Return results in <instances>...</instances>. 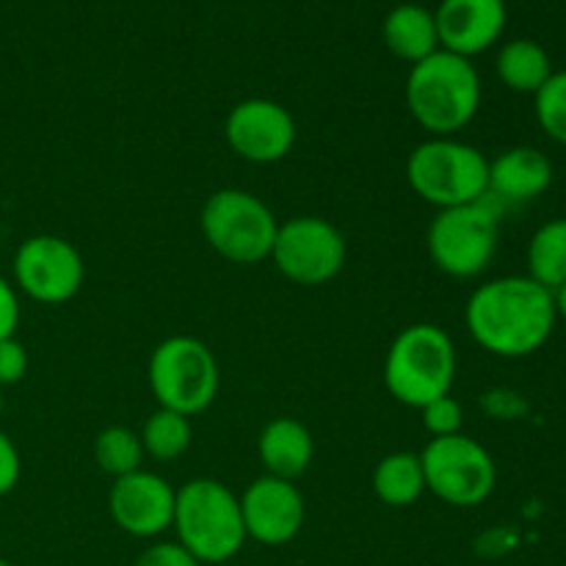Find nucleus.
I'll return each instance as SVG.
<instances>
[{
    "instance_id": "f257e3e1",
    "label": "nucleus",
    "mask_w": 566,
    "mask_h": 566,
    "mask_svg": "<svg viewBox=\"0 0 566 566\" xmlns=\"http://www.w3.org/2000/svg\"><path fill=\"white\" fill-rule=\"evenodd\" d=\"M556 298L531 276H501L475 287L464 307L470 337L495 357H528L556 329Z\"/></svg>"
},
{
    "instance_id": "f03ea898",
    "label": "nucleus",
    "mask_w": 566,
    "mask_h": 566,
    "mask_svg": "<svg viewBox=\"0 0 566 566\" xmlns=\"http://www.w3.org/2000/svg\"><path fill=\"white\" fill-rule=\"evenodd\" d=\"M481 105V77L473 61L448 50L412 64L407 108L431 138H451L473 122Z\"/></svg>"
},
{
    "instance_id": "7ed1b4c3",
    "label": "nucleus",
    "mask_w": 566,
    "mask_h": 566,
    "mask_svg": "<svg viewBox=\"0 0 566 566\" xmlns=\"http://www.w3.org/2000/svg\"><path fill=\"white\" fill-rule=\"evenodd\" d=\"M171 528L199 564H224L247 545L241 501L216 479H193L177 490Z\"/></svg>"
},
{
    "instance_id": "20e7f679",
    "label": "nucleus",
    "mask_w": 566,
    "mask_h": 566,
    "mask_svg": "<svg viewBox=\"0 0 566 566\" xmlns=\"http://www.w3.org/2000/svg\"><path fill=\"white\" fill-rule=\"evenodd\" d=\"M457 348L437 324H412L396 335L385 357V387L398 403L423 409L457 381Z\"/></svg>"
},
{
    "instance_id": "39448f33",
    "label": "nucleus",
    "mask_w": 566,
    "mask_h": 566,
    "mask_svg": "<svg viewBox=\"0 0 566 566\" xmlns=\"http://www.w3.org/2000/svg\"><path fill=\"white\" fill-rule=\"evenodd\" d=\"M409 188L423 202L448 210L479 202L490 193V160L473 144L457 138H429L407 160Z\"/></svg>"
},
{
    "instance_id": "423d86ee",
    "label": "nucleus",
    "mask_w": 566,
    "mask_h": 566,
    "mask_svg": "<svg viewBox=\"0 0 566 566\" xmlns=\"http://www.w3.org/2000/svg\"><path fill=\"white\" fill-rule=\"evenodd\" d=\"M147 381L160 409L186 418L205 412L219 396V363L202 340L191 335L166 337L153 352Z\"/></svg>"
},
{
    "instance_id": "0eeeda50",
    "label": "nucleus",
    "mask_w": 566,
    "mask_h": 566,
    "mask_svg": "<svg viewBox=\"0 0 566 566\" xmlns=\"http://www.w3.org/2000/svg\"><path fill=\"white\" fill-rule=\"evenodd\" d=\"M280 221L269 205L241 188L210 193L202 208V235L216 254L238 265L271 258Z\"/></svg>"
},
{
    "instance_id": "6e6552de",
    "label": "nucleus",
    "mask_w": 566,
    "mask_h": 566,
    "mask_svg": "<svg viewBox=\"0 0 566 566\" xmlns=\"http://www.w3.org/2000/svg\"><path fill=\"white\" fill-rule=\"evenodd\" d=\"M497 208L490 199L440 210L429 224L426 247L442 274L453 280H473L492 263L497 249Z\"/></svg>"
},
{
    "instance_id": "1a4fd4ad",
    "label": "nucleus",
    "mask_w": 566,
    "mask_h": 566,
    "mask_svg": "<svg viewBox=\"0 0 566 566\" xmlns=\"http://www.w3.org/2000/svg\"><path fill=\"white\" fill-rule=\"evenodd\" d=\"M426 475V492L448 506H481L492 495L497 468L492 453L473 437H434L420 453Z\"/></svg>"
},
{
    "instance_id": "9d476101",
    "label": "nucleus",
    "mask_w": 566,
    "mask_h": 566,
    "mask_svg": "<svg viewBox=\"0 0 566 566\" xmlns=\"http://www.w3.org/2000/svg\"><path fill=\"white\" fill-rule=\"evenodd\" d=\"M348 258L343 232L321 216H293L280 224L271 260L285 280L318 287L335 280Z\"/></svg>"
},
{
    "instance_id": "9b49d317",
    "label": "nucleus",
    "mask_w": 566,
    "mask_h": 566,
    "mask_svg": "<svg viewBox=\"0 0 566 566\" xmlns=\"http://www.w3.org/2000/svg\"><path fill=\"white\" fill-rule=\"evenodd\" d=\"M14 285L39 304H64L77 296L86 276L81 252L59 235H33L14 254Z\"/></svg>"
},
{
    "instance_id": "f8f14e48",
    "label": "nucleus",
    "mask_w": 566,
    "mask_h": 566,
    "mask_svg": "<svg viewBox=\"0 0 566 566\" xmlns=\"http://www.w3.org/2000/svg\"><path fill=\"white\" fill-rule=\"evenodd\" d=\"M224 138L232 153L249 164H276L296 144V122L282 103L252 97L227 114Z\"/></svg>"
},
{
    "instance_id": "ddd939ff",
    "label": "nucleus",
    "mask_w": 566,
    "mask_h": 566,
    "mask_svg": "<svg viewBox=\"0 0 566 566\" xmlns=\"http://www.w3.org/2000/svg\"><path fill=\"white\" fill-rule=\"evenodd\" d=\"M238 501H241L247 539L280 547L296 539L298 531L304 528L307 509H304V495L293 481L260 475Z\"/></svg>"
},
{
    "instance_id": "4468645a",
    "label": "nucleus",
    "mask_w": 566,
    "mask_h": 566,
    "mask_svg": "<svg viewBox=\"0 0 566 566\" xmlns=\"http://www.w3.org/2000/svg\"><path fill=\"white\" fill-rule=\"evenodd\" d=\"M177 490L158 473L136 470L114 479L108 492V509L114 523L136 539H155L175 523Z\"/></svg>"
},
{
    "instance_id": "2eb2a0df",
    "label": "nucleus",
    "mask_w": 566,
    "mask_h": 566,
    "mask_svg": "<svg viewBox=\"0 0 566 566\" xmlns=\"http://www.w3.org/2000/svg\"><path fill=\"white\" fill-rule=\"evenodd\" d=\"M440 50L462 59L484 53L506 28V0H442L434 14Z\"/></svg>"
},
{
    "instance_id": "dca6fc26",
    "label": "nucleus",
    "mask_w": 566,
    "mask_h": 566,
    "mask_svg": "<svg viewBox=\"0 0 566 566\" xmlns=\"http://www.w3.org/2000/svg\"><path fill=\"white\" fill-rule=\"evenodd\" d=\"M553 182V164L542 149L512 147L490 160V193L503 202H531Z\"/></svg>"
},
{
    "instance_id": "f3484780",
    "label": "nucleus",
    "mask_w": 566,
    "mask_h": 566,
    "mask_svg": "<svg viewBox=\"0 0 566 566\" xmlns=\"http://www.w3.org/2000/svg\"><path fill=\"white\" fill-rule=\"evenodd\" d=\"M258 453L265 468V475L296 481L313 464L315 442L302 420L274 418L260 431Z\"/></svg>"
},
{
    "instance_id": "a211bd4d",
    "label": "nucleus",
    "mask_w": 566,
    "mask_h": 566,
    "mask_svg": "<svg viewBox=\"0 0 566 566\" xmlns=\"http://www.w3.org/2000/svg\"><path fill=\"white\" fill-rule=\"evenodd\" d=\"M387 50L401 61L418 64L440 50V33H437L434 11L418 3H401L385 17L381 25Z\"/></svg>"
},
{
    "instance_id": "6ab92c4d",
    "label": "nucleus",
    "mask_w": 566,
    "mask_h": 566,
    "mask_svg": "<svg viewBox=\"0 0 566 566\" xmlns=\"http://www.w3.org/2000/svg\"><path fill=\"white\" fill-rule=\"evenodd\" d=\"M374 492L385 506L407 509L426 492V475L423 464H420V453L412 451H396L387 453L374 470Z\"/></svg>"
},
{
    "instance_id": "aec40b11",
    "label": "nucleus",
    "mask_w": 566,
    "mask_h": 566,
    "mask_svg": "<svg viewBox=\"0 0 566 566\" xmlns=\"http://www.w3.org/2000/svg\"><path fill=\"white\" fill-rule=\"evenodd\" d=\"M551 75V55L534 39H514V42L503 44V50L497 53V77L512 92L536 94Z\"/></svg>"
},
{
    "instance_id": "412c9836",
    "label": "nucleus",
    "mask_w": 566,
    "mask_h": 566,
    "mask_svg": "<svg viewBox=\"0 0 566 566\" xmlns=\"http://www.w3.org/2000/svg\"><path fill=\"white\" fill-rule=\"evenodd\" d=\"M528 276L547 291L566 282V219H553L534 232L528 243Z\"/></svg>"
},
{
    "instance_id": "4be33fe9",
    "label": "nucleus",
    "mask_w": 566,
    "mask_h": 566,
    "mask_svg": "<svg viewBox=\"0 0 566 566\" xmlns=\"http://www.w3.org/2000/svg\"><path fill=\"white\" fill-rule=\"evenodd\" d=\"M138 437H142L144 453L153 457L155 462H177L191 448V418L158 407V412L149 415Z\"/></svg>"
},
{
    "instance_id": "5701e85b",
    "label": "nucleus",
    "mask_w": 566,
    "mask_h": 566,
    "mask_svg": "<svg viewBox=\"0 0 566 566\" xmlns=\"http://www.w3.org/2000/svg\"><path fill=\"white\" fill-rule=\"evenodd\" d=\"M144 446L142 437L127 426H108L94 440V462L111 479H122L136 470H142L144 462Z\"/></svg>"
},
{
    "instance_id": "b1692460",
    "label": "nucleus",
    "mask_w": 566,
    "mask_h": 566,
    "mask_svg": "<svg viewBox=\"0 0 566 566\" xmlns=\"http://www.w3.org/2000/svg\"><path fill=\"white\" fill-rule=\"evenodd\" d=\"M536 97V119L542 130L553 142L566 147V70L553 72L545 86L534 94Z\"/></svg>"
},
{
    "instance_id": "393cba45",
    "label": "nucleus",
    "mask_w": 566,
    "mask_h": 566,
    "mask_svg": "<svg viewBox=\"0 0 566 566\" xmlns=\"http://www.w3.org/2000/svg\"><path fill=\"white\" fill-rule=\"evenodd\" d=\"M423 426L426 431L434 437H453V434H462V423H464V409L457 398L448 392V396L437 398V401L426 403L423 409Z\"/></svg>"
},
{
    "instance_id": "a878e982",
    "label": "nucleus",
    "mask_w": 566,
    "mask_h": 566,
    "mask_svg": "<svg viewBox=\"0 0 566 566\" xmlns=\"http://www.w3.org/2000/svg\"><path fill=\"white\" fill-rule=\"evenodd\" d=\"M28 374V352L17 337L0 340V390L20 385Z\"/></svg>"
},
{
    "instance_id": "bb28decb",
    "label": "nucleus",
    "mask_w": 566,
    "mask_h": 566,
    "mask_svg": "<svg viewBox=\"0 0 566 566\" xmlns=\"http://www.w3.org/2000/svg\"><path fill=\"white\" fill-rule=\"evenodd\" d=\"M133 566H202L180 542H155Z\"/></svg>"
},
{
    "instance_id": "cd10ccee",
    "label": "nucleus",
    "mask_w": 566,
    "mask_h": 566,
    "mask_svg": "<svg viewBox=\"0 0 566 566\" xmlns=\"http://www.w3.org/2000/svg\"><path fill=\"white\" fill-rule=\"evenodd\" d=\"M22 462L20 451H17L14 440L0 429V497L9 495L17 484H20Z\"/></svg>"
},
{
    "instance_id": "c85d7f7f",
    "label": "nucleus",
    "mask_w": 566,
    "mask_h": 566,
    "mask_svg": "<svg viewBox=\"0 0 566 566\" xmlns=\"http://www.w3.org/2000/svg\"><path fill=\"white\" fill-rule=\"evenodd\" d=\"M17 326H20V298H17V287L0 276V340L14 337Z\"/></svg>"
},
{
    "instance_id": "c756f323",
    "label": "nucleus",
    "mask_w": 566,
    "mask_h": 566,
    "mask_svg": "<svg viewBox=\"0 0 566 566\" xmlns=\"http://www.w3.org/2000/svg\"><path fill=\"white\" fill-rule=\"evenodd\" d=\"M553 298H556V315L566 321V282L558 291H553Z\"/></svg>"
},
{
    "instance_id": "7c9ffc66",
    "label": "nucleus",
    "mask_w": 566,
    "mask_h": 566,
    "mask_svg": "<svg viewBox=\"0 0 566 566\" xmlns=\"http://www.w3.org/2000/svg\"><path fill=\"white\" fill-rule=\"evenodd\" d=\"M3 409H6V398H3V390H0V415H3Z\"/></svg>"
},
{
    "instance_id": "2f4dec72",
    "label": "nucleus",
    "mask_w": 566,
    "mask_h": 566,
    "mask_svg": "<svg viewBox=\"0 0 566 566\" xmlns=\"http://www.w3.org/2000/svg\"><path fill=\"white\" fill-rule=\"evenodd\" d=\"M0 566H14L11 562H6V558H0Z\"/></svg>"
}]
</instances>
